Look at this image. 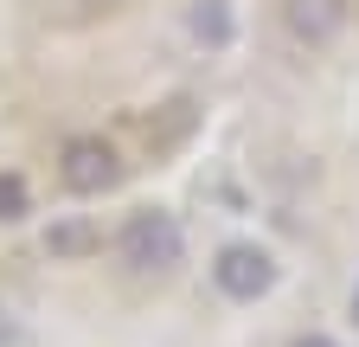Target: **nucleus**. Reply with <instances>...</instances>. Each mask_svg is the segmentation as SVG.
Here are the masks:
<instances>
[{
    "label": "nucleus",
    "instance_id": "nucleus-2",
    "mask_svg": "<svg viewBox=\"0 0 359 347\" xmlns=\"http://www.w3.org/2000/svg\"><path fill=\"white\" fill-rule=\"evenodd\" d=\"M212 283H218L224 302H263L269 289H276V257H269L257 238H231L212 257Z\"/></svg>",
    "mask_w": 359,
    "mask_h": 347
},
{
    "label": "nucleus",
    "instance_id": "nucleus-4",
    "mask_svg": "<svg viewBox=\"0 0 359 347\" xmlns=\"http://www.w3.org/2000/svg\"><path fill=\"white\" fill-rule=\"evenodd\" d=\"M283 26L302 46H334L346 32V0H283Z\"/></svg>",
    "mask_w": 359,
    "mask_h": 347
},
{
    "label": "nucleus",
    "instance_id": "nucleus-9",
    "mask_svg": "<svg viewBox=\"0 0 359 347\" xmlns=\"http://www.w3.org/2000/svg\"><path fill=\"white\" fill-rule=\"evenodd\" d=\"M346 309H353V328H359V283H353V296H346Z\"/></svg>",
    "mask_w": 359,
    "mask_h": 347
},
{
    "label": "nucleus",
    "instance_id": "nucleus-7",
    "mask_svg": "<svg viewBox=\"0 0 359 347\" xmlns=\"http://www.w3.org/2000/svg\"><path fill=\"white\" fill-rule=\"evenodd\" d=\"M32 212V187H26V174H0V225H13Z\"/></svg>",
    "mask_w": 359,
    "mask_h": 347
},
{
    "label": "nucleus",
    "instance_id": "nucleus-5",
    "mask_svg": "<svg viewBox=\"0 0 359 347\" xmlns=\"http://www.w3.org/2000/svg\"><path fill=\"white\" fill-rule=\"evenodd\" d=\"M187 32L199 39L205 52H231V46H238V13H231V0H193V7H187Z\"/></svg>",
    "mask_w": 359,
    "mask_h": 347
},
{
    "label": "nucleus",
    "instance_id": "nucleus-6",
    "mask_svg": "<svg viewBox=\"0 0 359 347\" xmlns=\"http://www.w3.org/2000/svg\"><path fill=\"white\" fill-rule=\"evenodd\" d=\"M45 251H52L58 264H77V257L103 251V232L90 219H52V225H45Z\"/></svg>",
    "mask_w": 359,
    "mask_h": 347
},
{
    "label": "nucleus",
    "instance_id": "nucleus-1",
    "mask_svg": "<svg viewBox=\"0 0 359 347\" xmlns=\"http://www.w3.org/2000/svg\"><path fill=\"white\" fill-rule=\"evenodd\" d=\"M116 251H122V264H128L135 277H167L180 257H187V232H180L173 212L142 206V212H128V219H122Z\"/></svg>",
    "mask_w": 359,
    "mask_h": 347
},
{
    "label": "nucleus",
    "instance_id": "nucleus-8",
    "mask_svg": "<svg viewBox=\"0 0 359 347\" xmlns=\"http://www.w3.org/2000/svg\"><path fill=\"white\" fill-rule=\"evenodd\" d=\"M289 347H340V341H334V334H295Z\"/></svg>",
    "mask_w": 359,
    "mask_h": 347
},
{
    "label": "nucleus",
    "instance_id": "nucleus-3",
    "mask_svg": "<svg viewBox=\"0 0 359 347\" xmlns=\"http://www.w3.org/2000/svg\"><path fill=\"white\" fill-rule=\"evenodd\" d=\"M58 181H65V193H77V199L109 193V187L122 181L116 142H103V136H71V142L58 148Z\"/></svg>",
    "mask_w": 359,
    "mask_h": 347
}]
</instances>
